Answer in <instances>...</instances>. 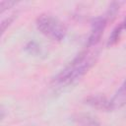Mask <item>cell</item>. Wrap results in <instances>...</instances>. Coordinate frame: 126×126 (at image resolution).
Returning a JSON list of instances; mask_svg holds the SVG:
<instances>
[{
    "instance_id": "8992f818",
    "label": "cell",
    "mask_w": 126,
    "mask_h": 126,
    "mask_svg": "<svg viewBox=\"0 0 126 126\" xmlns=\"http://www.w3.org/2000/svg\"><path fill=\"white\" fill-rule=\"evenodd\" d=\"M123 29H124V25H123V24H120L119 26L115 27V29L112 31V32H111V34L109 35V38H108V40H107V45H108V46L115 45V44L118 42V40H119V38H120V34H121Z\"/></svg>"
},
{
    "instance_id": "8fae6325",
    "label": "cell",
    "mask_w": 126,
    "mask_h": 126,
    "mask_svg": "<svg viewBox=\"0 0 126 126\" xmlns=\"http://www.w3.org/2000/svg\"><path fill=\"white\" fill-rule=\"evenodd\" d=\"M26 49L31 53V54H36L39 51V46L34 42V41H31L27 44Z\"/></svg>"
},
{
    "instance_id": "7c38bea8",
    "label": "cell",
    "mask_w": 126,
    "mask_h": 126,
    "mask_svg": "<svg viewBox=\"0 0 126 126\" xmlns=\"http://www.w3.org/2000/svg\"><path fill=\"white\" fill-rule=\"evenodd\" d=\"M123 25H124V29H125V30H126V23H124V24H123Z\"/></svg>"
},
{
    "instance_id": "277c9868",
    "label": "cell",
    "mask_w": 126,
    "mask_h": 126,
    "mask_svg": "<svg viewBox=\"0 0 126 126\" xmlns=\"http://www.w3.org/2000/svg\"><path fill=\"white\" fill-rule=\"evenodd\" d=\"M85 102L89 104L90 106L103 111H109L111 110L110 107V100H108L104 95L101 94H92L86 97Z\"/></svg>"
},
{
    "instance_id": "3957f363",
    "label": "cell",
    "mask_w": 126,
    "mask_h": 126,
    "mask_svg": "<svg viewBox=\"0 0 126 126\" xmlns=\"http://www.w3.org/2000/svg\"><path fill=\"white\" fill-rule=\"evenodd\" d=\"M107 20L105 17H95L91 22V33L88 37L87 46L92 47L98 43V41L101 38V35L105 30Z\"/></svg>"
},
{
    "instance_id": "9c48e42d",
    "label": "cell",
    "mask_w": 126,
    "mask_h": 126,
    "mask_svg": "<svg viewBox=\"0 0 126 126\" xmlns=\"http://www.w3.org/2000/svg\"><path fill=\"white\" fill-rule=\"evenodd\" d=\"M15 20V15H11V16H8L7 18L3 19L2 22H1V33L3 34L5 32V31L7 30V28L14 22Z\"/></svg>"
},
{
    "instance_id": "52a82bcc",
    "label": "cell",
    "mask_w": 126,
    "mask_h": 126,
    "mask_svg": "<svg viewBox=\"0 0 126 126\" xmlns=\"http://www.w3.org/2000/svg\"><path fill=\"white\" fill-rule=\"evenodd\" d=\"M77 120L82 126H99V122L91 115H79Z\"/></svg>"
},
{
    "instance_id": "ba28073f",
    "label": "cell",
    "mask_w": 126,
    "mask_h": 126,
    "mask_svg": "<svg viewBox=\"0 0 126 126\" xmlns=\"http://www.w3.org/2000/svg\"><path fill=\"white\" fill-rule=\"evenodd\" d=\"M119 7H120V3H118V2H112V3L109 5V7H108L106 20H107V19L112 20V19L116 16L117 12L119 11Z\"/></svg>"
},
{
    "instance_id": "6da1fadb",
    "label": "cell",
    "mask_w": 126,
    "mask_h": 126,
    "mask_svg": "<svg viewBox=\"0 0 126 126\" xmlns=\"http://www.w3.org/2000/svg\"><path fill=\"white\" fill-rule=\"evenodd\" d=\"M95 62V55L85 50L78 54L54 79L58 86H69L79 81Z\"/></svg>"
},
{
    "instance_id": "30bf717a",
    "label": "cell",
    "mask_w": 126,
    "mask_h": 126,
    "mask_svg": "<svg viewBox=\"0 0 126 126\" xmlns=\"http://www.w3.org/2000/svg\"><path fill=\"white\" fill-rule=\"evenodd\" d=\"M14 5H16L15 1H1L0 2V13L3 14L6 10L10 9Z\"/></svg>"
},
{
    "instance_id": "7a4b0ae2",
    "label": "cell",
    "mask_w": 126,
    "mask_h": 126,
    "mask_svg": "<svg viewBox=\"0 0 126 126\" xmlns=\"http://www.w3.org/2000/svg\"><path fill=\"white\" fill-rule=\"evenodd\" d=\"M37 30L45 36L51 38L52 40L61 41L65 38L67 33V29L64 24L56 17L49 14H41L36 19Z\"/></svg>"
},
{
    "instance_id": "5b68a950",
    "label": "cell",
    "mask_w": 126,
    "mask_h": 126,
    "mask_svg": "<svg viewBox=\"0 0 126 126\" xmlns=\"http://www.w3.org/2000/svg\"><path fill=\"white\" fill-rule=\"evenodd\" d=\"M124 105H126V80L123 82V84L120 86L113 97L110 99L111 110L121 108Z\"/></svg>"
}]
</instances>
